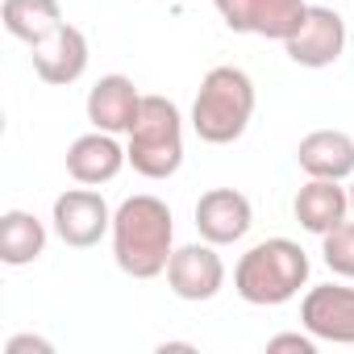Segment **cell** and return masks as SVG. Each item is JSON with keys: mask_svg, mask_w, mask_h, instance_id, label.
I'll return each mask as SVG.
<instances>
[{"mask_svg": "<svg viewBox=\"0 0 354 354\" xmlns=\"http://www.w3.org/2000/svg\"><path fill=\"white\" fill-rule=\"evenodd\" d=\"M175 254V221L167 201L142 192L117 205L113 213V259L129 279H154L167 275V263Z\"/></svg>", "mask_w": 354, "mask_h": 354, "instance_id": "obj_1", "label": "cell"}, {"mask_svg": "<svg viewBox=\"0 0 354 354\" xmlns=\"http://www.w3.org/2000/svg\"><path fill=\"white\" fill-rule=\"evenodd\" d=\"M304 283H308V254L292 238H267L250 246L234 267V292L259 308L296 300Z\"/></svg>", "mask_w": 354, "mask_h": 354, "instance_id": "obj_2", "label": "cell"}, {"mask_svg": "<svg viewBox=\"0 0 354 354\" xmlns=\"http://www.w3.org/2000/svg\"><path fill=\"white\" fill-rule=\"evenodd\" d=\"M254 117V80L242 67H213L192 100V129L209 146H230Z\"/></svg>", "mask_w": 354, "mask_h": 354, "instance_id": "obj_3", "label": "cell"}, {"mask_svg": "<svg viewBox=\"0 0 354 354\" xmlns=\"http://www.w3.org/2000/svg\"><path fill=\"white\" fill-rule=\"evenodd\" d=\"M129 167L142 180H171L184 167V117L167 96H142L138 121L129 129Z\"/></svg>", "mask_w": 354, "mask_h": 354, "instance_id": "obj_4", "label": "cell"}, {"mask_svg": "<svg viewBox=\"0 0 354 354\" xmlns=\"http://www.w3.org/2000/svg\"><path fill=\"white\" fill-rule=\"evenodd\" d=\"M283 50L296 67H308V71L333 67L346 55V21L325 5H308L300 26L283 38Z\"/></svg>", "mask_w": 354, "mask_h": 354, "instance_id": "obj_5", "label": "cell"}, {"mask_svg": "<svg viewBox=\"0 0 354 354\" xmlns=\"http://www.w3.org/2000/svg\"><path fill=\"white\" fill-rule=\"evenodd\" d=\"M50 225H55V234H59L63 246L88 250V246H96L104 234H113V213H109L104 196L84 184V188H71V192L55 196Z\"/></svg>", "mask_w": 354, "mask_h": 354, "instance_id": "obj_6", "label": "cell"}, {"mask_svg": "<svg viewBox=\"0 0 354 354\" xmlns=\"http://www.w3.org/2000/svg\"><path fill=\"white\" fill-rule=\"evenodd\" d=\"M167 283L180 300H213L225 288V263L217 254L213 242H188V246H175L171 263H167Z\"/></svg>", "mask_w": 354, "mask_h": 354, "instance_id": "obj_7", "label": "cell"}, {"mask_svg": "<svg viewBox=\"0 0 354 354\" xmlns=\"http://www.w3.org/2000/svg\"><path fill=\"white\" fill-rule=\"evenodd\" d=\"M221 21L234 30V34H254V38H275L283 42L304 9H308V0H213Z\"/></svg>", "mask_w": 354, "mask_h": 354, "instance_id": "obj_8", "label": "cell"}, {"mask_svg": "<svg viewBox=\"0 0 354 354\" xmlns=\"http://www.w3.org/2000/svg\"><path fill=\"white\" fill-rule=\"evenodd\" d=\"M300 321L317 342L354 346V288H342V283L308 288L300 300Z\"/></svg>", "mask_w": 354, "mask_h": 354, "instance_id": "obj_9", "label": "cell"}, {"mask_svg": "<svg viewBox=\"0 0 354 354\" xmlns=\"http://www.w3.org/2000/svg\"><path fill=\"white\" fill-rule=\"evenodd\" d=\"M254 225V209L238 188H209L196 201V230L205 242L213 246H234L250 234Z\"/></svg>", "mask_w": 354, "mask_h": 354, "instance_id": "obj_10", "label": "cell"}, {"mask_svg": "<svg viewBox=\"0 0 354 354\" xmlns=\"http://www.w3.org/2000/svg\"><path fill=\"white\" fill-rule=\"evenodd\" d=\"M30 50H34L30 59H34V71L42 84L67 88L88 71V38H84V30H75L67 21L59 30H50L42 42H34Z\"/></svg>", "mask_w": 354, "mask_h": 354, "instance_id": "obj_11", "label": "cell"}, {"mask_svg": "<svg viewBox=\"0 0 354 354\" xmlns=\"http://www.w3.org/2000/svg\"><path fill=\"white\" fill-rule=\"evenodd\" d=\"M125 162H129V154L117 146V133H104V129H92L67 146V175L75 184H88V188L117 180Z\"/></svg>", "mask_w": 354, "mask_h": 354, "instance_id": "obj_12", "label": "cell"}, {"mask_svg": "<svg viewBox=\"0 0 354 354\" xmlns=\"http://www.w3.org/2000/svg\"><path fill=\"white\" fill-rule=\"evenodd\" d=\"M142 109V92L129 75H100L88 92V121L104 133H129Z\"/></svg>", "mask_w": 354, "mask_h": 354, "instance_id": "obj_13", "label": "cell"}, {"mask_svg": "<svg viewBox=\"0 0 354 354\" xmlns=\"http://www.w3.org/2000/svg\"><path fill=\"white\" fill-rule=\"evenodd\" d=\"M296 162L308 180H350L354 175V138L342 129H313L296 146Z\"/></svg>", "mask_w": 354, "mask_h": 354, "instance_id": "obj_14", "label": "cell"}, {"mask_svg": "<svg viewBox=\"0 0 354 354\" xmlns=\"http://www.w3.org/2000/svg\"><path fill=\"white\" fill-rule=\"evenodd\" d=\"M292 213H296V221L308 234L325 238L333 225L346 221V213H350V188H342V180H308L296 192Z\"/></svg>", "mask_w": 354, "mask_h": 354, "instance_id": "obj_15", "label": "cell"}, {"mask_svg": "<svg viewBox=\"0 0 354 354\" xmlns=\"http://www.w3.org/2000/svg\"><path fill=\"white\" fill-rule=\"evenodd\" d=\"M46 250V225L26 213V209H9L0 217V259L9 267H30L38 263Z\"/></svg>", "mask_w": 354, "mask_h": 354, "instance_id": "obj_16", "label": "cell"}, {"mask_svg": "<svg viewBox=\"0 0 354 354\" xmlns=\"http://www.w3.org/2000/svg\"><path fill=\"white\" fill-rule=\"evenodd\" d=\"M0 21H5V30L17 42L34 46L50 30L63 26V9H59V0H5L0 5Z\"/></svg>", "mask_w": 354, "mask_h": 354, "instance_id": "obj_17", "label": "cell"}, {"mask_svg": "<svg viewBox=\"0 0 354 354\" xmlns=\"http://www.w3.org/2000/svg\"><path fill=\"white\" fill-rule=\"evenodd\" d=\"M321 259L333 275L354 279V221H342L321 238Z\"/></svg>", "mask_w": 354, "mask_h": 354, "instance_id": "obj_18", "label": "cell"}, {"mask_svg": "<svg viewBox=\"0 0 354 354\" xmlns=\"http://www.w3.org/2000/svg\"><path fill=\"white\" fill-rule=\"evenodd\" d=\"M267 350L275 354V350H296V354H317V337L313 333H275L271 342H267Z\"/></svg>", "mask_w": 354, "mask_h": 354, "instance_id": "obj_19", "label": "cell"}, {"mask_svg": "<svg viewBox=\"0 0 354 354\" xmlns=\"http://www.w3.org/2000/svg\"><path fill=\"white\" fill-rule=\"evenodd\" d=\"M50 350L55 346L46 337H34V333H17V337L5 342V354H50Z\"/></svg>", "mask_w": 354, "mask_h": 354, "instance_id": "obj_20", "label": "cell"}, {"mask_svg": "<svg viewBox=\"0 0 354 354\" xmlns=\"http://www.w3.org/2000/svg\"><path fill=\"white\" fill-rule=\"evenodd\" d=\"M350 213H354V175H350Z\"/></svg>", "mask_w": 354, "mask_h": 354, "instance_id": "obj_21", "label": "cell"}]
</instances>
